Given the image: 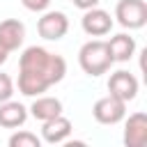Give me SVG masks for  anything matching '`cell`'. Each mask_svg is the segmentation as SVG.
Instances as JSON below:
<instances>
[{
  "label": "cell",
  "mask_w": 147,
  "mask_h": 147,
  "mask_svg": "<svg viewBox=\"0 0 147 147\" xmlns=\"http://www.w3.org/2000/svg\"><path fill=\"white\" fill-rule=\"evenodd\" d=\"M30 115L39 122H46L55 115H62V101L55 96H34L32 106H30Z\"/></svg>",
  "instance_id": "14"
},
{
  "label": "cell",
  "mask_w": 147,
  "mask_h": 147,
  "mask_svg": "<svg viewBox=\"0 0 147 147\" xmlns=\"http://www.w3.org/2000/svg\"><path fill=\"white\" fill-rule=\"evenodd\" d=\"M108 51H110V57L113 62H129L136 53V39L126 32H119L115 37H110L108 41Z\"/></svg>",
  "instance_id": "13"
},
{
  "label": "cell",
  "mask_w": 147,
  "mask_h": 147,
  "mask_svg": "<svg viewBox=\"0 0 147 147\" xmlns=\"http://www.w3.org/2000/svg\"><path fill=\"white\" fill-rule=\"evenodd\" d=\"M108 92H110L113 96H117V99H122V101L129 103V101H133L136 94H138V78H136L131 71L119 69V71L110 74V78H108Z\"/></svg>",
  "instance_id": "6"
},
{
  "label": "cell",
  "mask_w": 147,
  "mask_h": 147,
  "mask_svg": "<svg viewBox=\"0 0 147 147\" xmlns=\"http://www.w3.org/2000/svg\"><path fill=\"white\" fill-rule=\"evenodd\" d=\"M25 119H28V108L23 103L11 101V99H7V101L0 103V126H5V129H18V126L25 124Z\"/></svg>",
  "instance_id": "12"
},
{
  "label": "cell",
  "mask_w": 147,
  "mask_h": 147,
  "mask_svg": "<svg viewBox=\"0 0 147 147\" xmlns=\"http://www.w3.org/2000/svg\"><path fill=\"white\" fill-rule=\"evenodd\" d=\"M11 94H14V83H11V78H9L7 74H0V103L7 101V99H11Z\"/></svg>",
  "instance_id": "16"
},
{
  "label": "cell",
  "mask_w": 147,
  "mask_h": 147,
  "mask_svg": "<svg viewBox=\"0 0 147 147\" xmlns=\"http://www.w3.org/2000/svg\"><path fill=\"white\" fill-rule=\"evenodd\" d=\"M21 2H23V7L30 9V11H46L48 5H51V0H21Z\"/></svg>",
  "instance_id": "17"
},
{
  "label": "cell",
  "mask_w": 147,
  "mask_h": 147,
  "mask_svg": "<svg viewBox=\"0 0 147 147\" xmlns=\"http://www.w3.org/2000/svg\"><path fill=\"white\" fill-rule=\"evenodd\" d=\"M71 122L64 117V115H55V117H51V119H46L44 122V126H41V138L48 142V145H60V142H64L69 136H71Z\"/></svg>",
  "instance_id": "9"
},
{
  "label": "cell",
  "mask_w": 147,
  "mask_h": 147,
  "mask_svg": "<svg viewBox=\"0 0 147 147\" xmlns=\"http://www.w3.org/2000/svg\"><path fill=\"white\" fill-rule=\"evenodd\" d=\"M115 18L122 28L140 30L147 23V2L145 0H119L115 7Z\"/></svg>",
  "instance_id": "3"
},
{
  "label": "cell",
  "mask_w": 147,
  "mask_h": 147,
  "mask_svg": "<svg viewBox=\"0 0 147 147\" xmlns=\"http://www.w3.org/2000/svg\"><path fill=\"white\" fill-rule=\"evenodd\" d=\"M92 115H94V119L99 124H110L113 126V124H117V122H122L126 117V101H122V99H117L113 94H106V96L94 101Z\"/></svg>",
  "instance_id": "4"
},
{
  "label": "cell",
  "mask_w": 147,
  "mask_h": 147,
  "mask_svg": "<svg viewBox=\"0 0 147 147\" xmlns=\"http://www.w3.org/2000/svg\"><path fill=\"white\" fill-rule=\"evenodd\" d=\"M80 25H83V32L90 34V37H103L113 30V18L106 9H99V7H90L85 9L83 18H80Z\"/></svg>",
  "instance_id": "7"
},
{
  "label": "cell",
  "mask_w": 147,
  "mask_h": 147,
  "mask_svg": "<svg viewBox=\"0 0 147 147\" xmlns=\"http://www.w3.org/2000/svg\"><path fill=\"white\" fill-rule=\"evenodd\" d=\"M147 142V115L133 113L124 124V145L126 147H145Z\"/></svg>",
  "instance_id": "8"
},
{
  "label": "cell",
  "mask_w": 147,
  "mask_h": 147,
  "mask_svg": "<svg viewBox=\"0 0 147 147\" xmlns=\"http://www.w3.org/2000/svg\"><path fill=\"white\" fill-rule=\"evenodd\" d=\"M41 140L32 131H18L9 138V147H39Z\"/></svg>",
  "instance_id": "15"
},
{
  "label": "cell",
  "mask_w": 147,
  "mask_h": 147,
  "mask_svg": "<svg viewBox=\"0 0 147 147\" xmlns=\"http://www.w3.org/2000/svg\"><path fill=\"white\" fill-rule=\"evenodd\" d=\"M7 55H9V51L0 44V64H5V62H7Z\"/></svg>",
  "instance_id": "19"
},
{
  "label": "cell",
  "mask_w": 147,
  "mask_h": 147,
  "mask_svg": "<svg viewBox=\"0 0 147 147\" xmlns=\"http://www.w3.org/2000/svg\"><path fill=\"white\" fill-rule=\"evenodd\" d=\"M37 32L46 41H57L69 32V18L64 11H46L37 21Z\"/></svg>",
  "instance_id": "5"
},
{
  "label": "cell",
  "mask_w": 147,
  "mask_h": 147,
  "mask_svg": "<svg viewBox=\"0 0 147 147\" xmlns=\"http://www.w3.org/2000/svg\"><path fill=\"white\" fill-rule=\"evenodd\" d=\"M71 2H74L78 9H83V11L90 9V7H96V5H99V0H71Z\"/></svg>",
  "instance_id": "18"
},
{
  "label": "cell",
  "mask_w": 147,
  "mask_h": 147,
  "mask_svg": "<svg viewBox=\"0 0 147 147\" xmlns=\"http://www.w3.org/2000/svg\"><path fill=\"white\" fill-rule=\"evenodd\" d=\"M78 64L87 76H101L113 67V57L108 51V44L101 39H90L78 51Z\"/></svg>",
  "instance_id": "2"
},
{
  "label": "cell",
  "mask_w": 147,
  "mask_h": 147,
  "mask_svg": "<svg viewBox=\"0 0 147 147\" xmlns=\"http://www.w3.org/2000/svg\"><path fill=\"white\" fill-rule=\"evenodd\" d=\"M18 69H28V71H39L48 78L51 85L60 83L67 74V62L62 55L48 53L41 46H30L23 51L21 60H18Z\"/></svg>",
  "instance_id": "1"
},
{
  "label": "cell",
  "mask_w": 147,
  "mask_h": 147,
  "mask_svg": "<svg viewBox=\"0 0 147 147\" xmlns=\"http://www.w3.org/2000/svg\"><path fill=\"white\" fill-rule=\"evenodd\" d=\"M18 71H21L18 74V92L21 94H25V96H39V94H44L51 87V83H48V78L44 74L28 71V69H18Z\"/></svg>",
  "instance_id": "11"
},
{
  "label": "cell",
  "mask_w": 147,
  "mask_h": 147,
  "mask_svg": "<svg viewBox=\"0 0 147 147\" xmlns=\"http://www.w3.org/2000/svg\"><path fill=\"white\" fill-rule=\"evenodd\" d=\"M23 39H25V25L18 18H5L0 23V44L9 53L16 51V48H21Z\"/></svg>",
  "instance_id": "10"
}]
</instances>
